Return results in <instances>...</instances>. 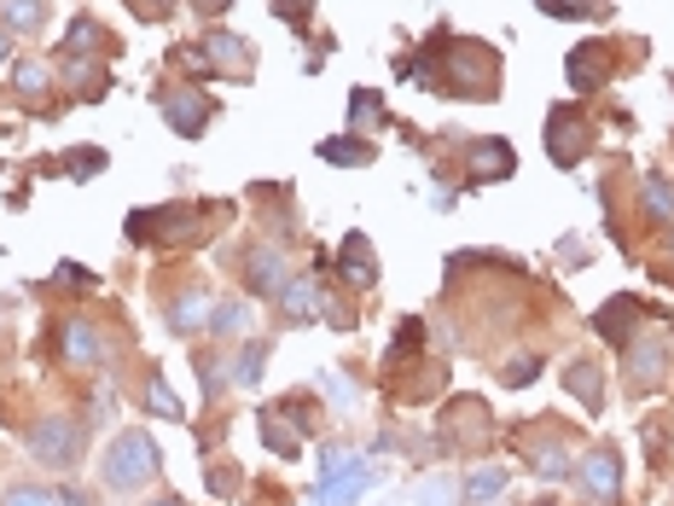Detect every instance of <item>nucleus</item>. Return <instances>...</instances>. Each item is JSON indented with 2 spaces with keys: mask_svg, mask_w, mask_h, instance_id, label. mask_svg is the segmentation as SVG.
<instances>
[{
  "mask_svg": "<svg viewBox=\"0 0 674 506\" xmlns=\"http://www.w3.org/2000/svg\"><path fill=\"white\" fill-rule=\"evenodd\" d=\"M407 82L437 88L448 99H495L500 94V53L488 42H460V35H437L419 58L401 65Z\"/></svg>",
  "mask_w": 674,
  "mask_h": 506,
  "instance_id": "obj_1",
  "label": "nucleus"
},
{
  "mask_svg": "<svg viewBox=\"0 0 674 506\" xmlns=\"http://www.w3.org/2000/svg\"><path fill=\"white\" fill-rule=\"evenodd\" d=\"M210 221H221V205H163V210H140L129 216V239H140V245H187V239H198Z\"/></svg>",
  "mask_w": 674,
  "mask_h": 506,
  "instance_id": "obj_2",
  "label": "nucleus"
},
{
  "mask_svg": "<svg viewBox=\"0 0 674 506\" xmlns=\"http://www.w3.org/2000/svg\"><path fill=\"white\" fill-rule=\"evenodd\" d=\"M157 477V442L146 431H122L106 449V483L111 490H140Z\"/></svg>",
  "mask_w": 674,
  "mask_h": 506,
  "instance_id": "obj_3",
  "label": "nucleus"
},
{
  "mask_svg": "<svg viewBox=\"0 0 674 506\" xmlns=\"http://www.w3.org/2000/svg\"><path fill=\"white\" fill-rule=\"evenodd\" d=\"M256 425H262V442H268L274 454H297L314 431V408L309 402H274V408L256 414Z\"/></svg>",
  "mask_w": 674,
  "mask_h": 506,
  "instance_id": "obj_4",
  "label": "nucleus"
},
{
  "mask_svg": "<svg viewBox=\"0 0 674 506\" xmlns=\"http://www.w3.org/2000/svg\"><path fill=\"white\" fill-rule=\"evenodd\" d=\"M30 454L41 465H58V472H70L81 460V425L76 419H41L30 431Z\"/></svg>",
  "mask_w": 674,
  "mask_h": 506,
  "instance_id": "obj_5",
  "label": "nucleus"
},
{
  "mask_svg": "<svg viewBox=\"0 0 674 506\" xmlns=\"http://www.w3.org/2000/svg\"><path fill=\"white\" fill-rule=\"evenodd\" d=\"M576 483H582V495L594 501V506H617V495H622V460H617V449H587L582 454V465H576Z\"/></svg>",
  "mask_w": 674,
  "mask_h": 506,
  "instance_id": "obj_6",
  "label": "nucleus"
},
{
  "mask_svg": "<svg viewBox=\"0 0 674 506\" xmlns=\"http://www.w3.org/2000/svg\"><path fill=\"white\" fill-rule=\"evenodd\" d=\"M587 146H594V123H587L582 111H570V106H559L553 117H546V152H553V164H582L587 157Z\"/></svg>",
  "mask_w": 674,
  "mask_h": 506,
  "instance_id": "obj_7",
  "label": "nucleus"
},
{
  "mask_svg": "<svg viewBox=\"0 0 674 506\" xmlns=\"http://www.w3.org/2000/svg\"><path fill=\"white\" fill-rule=\"evenodd\" d=\"M610 65H617V47H610L605 35H594V42H582V47H570V58H564L570 88H576V94H599V88L610 82Z\"/></svg>",
  "mask_w": 674,
  "mask_h": 506,
  "instance_id": "obj_8",
  "label": "nucleus"
},
{
  "mask_svg": "<svg viewBox=\"0 0 674 506\" xmlns=\"http://www.w3.org/2000/svg\"><path fill=\"white\" fill-rule=\"evenodd\" d=\"M640 320H658V302H640V297H610L605 309L594 315V332L605 343H617V350H628L634 343V327Z\"/></svg>",
  "mask_w": 674,
  "mask_h": 506,
  "instance_id": "obj_9",
  "label": "nucleus"
},
{
  "mask_svg": "<svg viewBox=\"0 0 674 506\" xmlns=\"http://www.w3.org/2000/svg\"><path fill=\"white\" fill-rule=\"evenodd\" d=\"M157 111L169 117V129L187 134V140H198L203 129H210V117H216V106L203 94H192V88H157Z\"/></svg>",
  "mask_w": 674,
  "mask_h": 506,
  "instance_id": "obj_10",
  "label": "nucleus"
},
{
  "mask_svg": "<svg viewBox=\"0 0 674 506\" xmlns=\"http://www.w3.org/2000/svg\"><path fill=\"white\" fill-rule=\"evenodd\" d=\"M291 279H297L291 274V256H285L279 245H262V251L244 256V286H251L256 297H279Z\"/></svg>",
  "mask_w": 674,
  "mask_h": 506,
  "instance_id": "obj_11",
  "label": "nucleus"
},
{
  "mask_svg": "<svg viewBox=\"0 0 674 506\" xmlns=\"http://www.w3.org/2000/svg\"><path fill=\"white\" fill-rule=\"evenodd\" d=\"M58 350H65L70 367H93V361L106 355V332H99L93 320H65V327H58Z\"/></svg>",
  "mask_w": 674,
  "mask_h": 506,
  "instance_id": "obj_12",
  "label": "nucleus"
},
{
  "mask_svg": "<svg viewBox=\"0 0 674 506\" xmlns=\"http://www.w3.org/2000/svg\"><path fill=\"white\" fill-rule=\"evenodd\" d=\"M198 53H203V58H221V65H228V76H251V65H256V53L244 47L233 30H203Z\"/></svg>",
  "mask_w": 674,
  "mask_h": 506,
  "instance_id": "obj_13",
  "label": "nucleus"
},
{
  "mask_svg": "<svg viewBox=\"0 0 674 506\" xmlns=\"http://www.w3.org/2000/svg\"><path fill=\"white\" fill-rule=\"evenodd\" d=\"M663 373H669V350L658 338H634V343H628V378H634L640 391H651Z\"/></svg>",
  "mask_w": 674,
  "mask_h": 506,
  "instance_id": "obj_14",
  "label": "nucleus"
},
{
  "mask_svg": "<svg viewBox=\"0 0 674 506\" xmlns=\"http://www.w3.org/2000/svg\"><path fill=\"white\" fill-rule=\"evenodd\" d=\"M564 391L576 396L587 414L605 408V373L594 367V361H570V367H564Z\"/></svg>",
  "mask_w": 674,
  "mask_h": 506,
  "instance_id": "obj_15",
  "label": "nucleus"
},
{
  "mask_svg": "<svg viewBox=\"0 0 674 506\" xmlns=\"http://www.w3.org/2000/svg\"><path fill=\"white\" fill-rule=\"evenodd\" d=\"M210 297H203V292H180L175 302H169V327L180 332V338H198L203 327H210Z\"/></svg>",
  "mask_w": 674,
  "mask_h": 506,
  "instance_id": "obj_16",
  "label": "nucleus"
},
{
  "mask_svg": "<svg viewBox=\"0 0 674 506\" xmlns=\"http://www.w3.org/2000/svg\"><path fill=\"white\" fill-rule=\"evenodd\" d=\"M366 490H373V472H366V465H355V472H343V477H325L320 495H314V506H355Z\"/></svg>",
  "mask_w": 674,
  "mask_h": 506,
  "instance_id": "obj_17",
  "label": "nucleus"
},
{
  "mask_svg": "<svg viewBox=\"0 0 674 506\" xmlns=\"http://www.w3.org/2000/svg\"><path fill=\"white\" fill-rule=\"evenodd\" d=\"M640 210L651 221H674V180L663 169H645L640 175Z\"/></svg>",
  "mask_w": 674,
  "mask_h": 506,
  "instance_id": "obj_18",
  "label": "nucleus"
},
{
  "mask_svg": "<svg viewBox=\"0 0 674 506\" xmlns=\"http://www.w3.org/2000/svg\"><path fill=\"white\" fill-rule=\"evenodd\" d=\"M279 302H285V320H291V327H302V320H320L325 292L314 286V279H291V286L279 292Z\"/></svg>",
  "mask_w": 674,
  "mask_h": 506,
  "instance_id": "obj_19",
  "label": "nucleus"
},
{
  "mask_svg": "<svg viewBox=\"0 0 674 506\" xmlns=\"http://www.w3.org/2000/svg\"><path fill=\"white\" fill-rule=\"evenodd\" d=\"M338 268L350 274L355 286H373V279H378V262H373V245H366V233H350V239H343Z\"/></svg>",
  "mask_w": 674,
  "mask_h": 506,
  "instance_id": "obj_20",
  "label": "nucleus"
},
{
  "mask_svg": "<svg viewBox=\"0 0 674 506\" xmlns=\"http://www.w3.org/2000/svg\"><path fill=\"white\" fill-rule=\"evenodd\" d=\"M518 449L529 460V472H541V477H570V442H523L518 437Z\"/></svg>",
  "mask_w": 674,
  "mask_h": 506,
  "instance_id": "obj_21",
  "label": "nucleus"
},
{
  "mask_svg": "<svg viewBox=\"0 0 674 506\" xmlns=\"http://www.w3.org/2000/svg\"><path fill=\"white\" fill-rule=\"evenodd\" d=\"M472 175L477 180H506L512 175V146H506V140H477L472 146Z\"/></svg>",
  "mask_w": 674,
  "mask_h": 506,
  "instance_id": "obj_22",
  "label": "nucleus"
},
{
  "mask_svg": "<svg viewBox=\"0 0 674 506\" xmlns=\"http://www.w3.org/2000/svg\"><path fill=\"white\" fill-rule=\"evenodd\" d=\"M262 367H268V343H262V338H251V343H239V350H233V361H228V378L251 391V384L262 378Z\"/></svg>",
  "mask_w": 674,
  "mask_h": 506,
  "instance_id": "obj_23",
  "label": "nucleus"
},
{
  "mask_svg": "<svg viewBox=\"0 0 674 506\" xmlns=\"http://www.w3.org/2000/svg\"><path fill=\"white\" fill-rule=\"evenodd\" d=\"M320 157L325 164H343V169H361V164H373V140H355V134H343V140H320Z\"/></svg>",
  "mask_w": 674,
  "mask_h": 506,
  "instance_id": "obj_24",
  "label": "nucleus"
},
{
  "mask_svg": "<svg viewBox=\"0 0 674 506\" xmlns=\"http://www.w3.org/2000/svg\"><path fill=\"white\" fill-rule=\"evenodd\" d=\"M0 24L18 35H35L47 24V0H0Z\"/></svg>",
  "mask_w": 674,
  "mask_h": 506,
  "instance_id": "obj_25",
  "label": "nucleus"
},
{
  "mask_svg": "<svg viewBox=\"0 0 674 506\" xmlns=\"http://www.w3.org/2000/svg\"><path fill=\"white\" fill-rule=\"evenodd\" d=\"M58 53H65V58H81V53H106V30H99L93 18H76V24L65 30V42H58Z\"/></svg>",
  "mask_w": 674,
  "mask_h": 506,
  "instance_id": "obj_26",
  "label": "nucleus"
},
{
  "mask_svg": "<svg viewBox=\"0 0 674 506\" xmlns=\"http://www.w3.org/2000/svg\"><path fill=\"white\" fill-rule=\"evenodd\" d=\"M500 490H506V472H500V465H477V472L465 477V506H495Z\"/></svg>",
  "mask_w": 674,
  "mask_h": 506,
  "instance_id": "obj_27",
  "label": "nucleus"
},
{
  "mask_svg": "<svg viewBox=\"0 0 674 506\" xmlns=\"http://www.w3.org/2000/svg\"><path fill=\"white\" fill-rule=\"evenodd\" d=\"M210 332H221V338H239V332H251V302H216V315H210Z\"/></svg>",
  "mask_w": 674,
  "mask_h": 506,
  "instance_id": "obj_28",
  "label": "nucleus"
},
{
  "mask_svg": "<svg viewBox=\"0 0 674 506\" xmlns=\"http://www.w3.org/2000/svg\"><path fill=\"white\" fill-rule=\"evenodd\" d=\"M70 88H76V99H99L111 88V76H106V65H93V58H88V65H70Z\"/></svg>",
  "mask_w": 674,
  "mask_h": 506,
  "instance_id": "obj_29",
  "label": "nucleus"
},
{
  "mask_svg": "<svg viewBox=\"0 0 674 506\" xmlns=\"http://www.w3.org/2000/svg\"><path fill=\"white\" fill-rule=\"evenodd\" d=\"M140 402H146V414H157V419H187V408L175 402V391L163 378H146V396Z\"/></svg>",
  "mask_w": 674,
  "mask_h": 506,
  "instance_id": "obj_30",
  "label": "nucleus"
},
{
  "mask_svg": "<svg viewBox=\"0 0 674 506\" xmlns=\"http://www.w3.org/2000/svg\"><path fill=\"white\" fill-rule=\"evenodd\" d=\"M12 88L24 94V99H41V94H47V65H35V58H18V65H12Z\"/></svg>",
  "mask_w": 674,
  "mask_h": 506,
  "instance_id": "obj_31",
  "label": "nucleus"
},
{
  "mask_svg": "<svg viewBox=\"0 0 674 506\" xmlns=\"http://www.w3.org/2000/svg\"><path fill=\"white\" fill-rule=\"evenodd\" d=\"M546 18H605V0H535Z\"/></svg>",
  "mask_w": 674,
  "mask_h": 506,
  "instance_id": "obj_32",
  "label": "nucleus"
},
{
  "mask_svg": "<svg viewBox=\"0 0 674 506\" xmlns=\"http://www.w3.org/2000/svg\"><path fill=\"white\" fill-rule=\"evenodd\" d=\"M0 506H58V490H41V483H12Z\"/></svg>",
  "mask_w": 674,
  "mask_h": 506,
  "instance_id": "obj_33",
  "label": "nucleus"
},
{
  "mask_svg": "<svg viewBox=\"0 0 674 506\" xmlns=\"http://www.w3.org/2000/svg\"><path fill=\"white\" fill-rule=\"evenodd\" d=\"M65 164H70V175H76V180H88V175L106 169V152H99V146H76V152L65 157Z\"/></svg>",
  "mask_w": 674,
  "mask_h": 506,
  "instance_id": "obj_34",
  "label": "nucleus"
},
{
  "mask_svg": "<svg viewBox=\"0 0 674 506\" xmlns=\"http://www.w3.org/2000/svg\"><path fill=\"white\" fill-rule=\"evenodd\" d=\"M419 343H424V327H419V320H401V332H396V361H407V355H413L419 350Z\"/></svg>",
  "mask_w": 674,
  "mask_h": 506,
  "instance_id": "obj_35",
  "label": "nucleus"
},
{
  "mask_svg": "<svg viewBox=\"0 0 674 506\" xmlns=\"http://www.w3.org/2000/svg\"><path fill=\"white\" fill-rule=\"evenodd\" d=\"M541 373V355H518V361H506V384H529V378H535Z\"/></svg>",
  "mask_w": 674,
  "mask_h": 506,
  "instance_id": "obj_36",
  "label": "nucleus"
},
{
  "mask_svg": "<svg viewBox=\"0 0 674 506\" xmlns=\"http://www.w3.org/2000/svg\"><path fill=\"white\" fill-rule=\"evenodd\" d=\"M274 12H279V18H291V30H309V18H314L309 0H274Z\"/></svg>",
  "mask_w": 674,
  "mask_h": 506,
  "instance_id": "obj_37",
  "label": "nucleus"
},
{
  "mask_svg": "<svg viewBox=\"0 0 674 506\" xmlns=\"http://www.w3.org/2000/svg\"><path fill=\"white\" fill-rule=\"evenodd\" d=\"M233 483H239L233 465H216V472H210V490H216V495H233Z\"/></svg>",
  "mask_w": 674,
  "mask_h": 506,
  "instance_id": "obj_38",
  "label": "nucleus"
},
{
  "mask_svg": "<svg viewBox=\"0 0 674 506\" xmlns=\"http://www.w3.org/2000/svg\"><path fill=\"white\" fill-rule=\"evenodd\" d=\"M134 12H146V18H169V12H175V0H134Z\"/></svg>",
  "mask_w": 674,
  "mask_h": 506,
  "instance_id": "obj_39",
  "label": "nucleus"
},
{
  "mask_svg": "<svg viewBox=\"0 0 674 506\" xmlns=\"http://www.w3.org/2000/svg\"><path fill=\"white\" fill-rule=\"evenodd\" d=\"M419 501H424V506H448V483H424Z\"/></svg>",
  "mask_w": 674,
  "mask_h": 506,
  "instance_id": "obj_40",
  "label": "nucleus"
},
{
  "mask_svg": "<svg viewBox=\"0 0 674 506\" xmlns=\"http://www.w3.org/2000/svg\"><path fill=\"white\" fill-rule=\"evenodd\" d=\"M192 7H198V18H216V12H228L233 0H192Z\"/></svg>",
  "mask_w": 674,
  "mask_h": 506,
  "instance_id": "obj_41",
  "label": "nucleus"
},
{
  "mask_svg": "<svg viewBox=\"0 0 674 506\" xmlns=\"http://www.w3.org/2000/svg\"><path fill=\"white\" fill-rule=\"evenodd\" d=\"M7 58H12V30L0 24V65H7Z\"/></svg>",
  "mask_w": 674,
  "mask_h": 506,
  "instance_id": "obj_42",
  "label": "nucleus"
},
{
  "mask_svg": "<svg viewBox=\"0 0 674 506\" xmlns=\"http://www.w3.org/2000/svg\"><path fill=\"white\" fill-rule=\"evenodd\" d=\"M58 506H88V501H81L76 490H58Z\"/></svg>",
  "mask_w": 674,
  "mask_h": 506,
  "instance_id": "obj_43",
  "label": "nucleus"
},
{
  "mask_svg": "<svg viewBox=\"0 0 674 506\" xmlns=\"http://www.w3.org/2000/svg\"><path fill=\"white\" fill-rule=\"evenodd\" d=\"M152 506H180V501H152Z\"/></svg>",
  "mask_w": 674,
  "mask_h": 506,
  "instance_id": "obj_44",
  "label": "nucleus"
},
{
  "mask_svg": "<svg viewBox=\"0 0 674 506\" xmlns=\"http://www.w3.org/2000/svg\"><path fill=\"white\" fill-rule=\"evenodd\" d=\"M669 251H674V233H669Z\"/></svg>",
  "mask_w": 674,
  "mask_h": 506,
  "instance_id": "obj_45",
  "label": "nucleus"
}]
</instances>
